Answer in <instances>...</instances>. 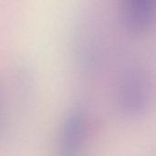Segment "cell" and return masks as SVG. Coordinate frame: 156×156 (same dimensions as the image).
Listing matches in <instances>:
<instances>
[{"mask_svg":"<svg viewBox=\"0 0 156 156\" xmlns=\"http://www.w3.org/2000/svg\"><path fill=\"white\" fill-rule=\"evenodd\" d=\"M122 20L127 31L144 35L156 24V0H121Z\"/></svg>","mask_w":156,"mask_h":156,"instance_id":"3957f363","label":"cell"},{"mask_svg":"<svg viewBox=\"0 0 156 156\" xmlns=\"http://www.w3.org/2000/svg\"><path fill=\"white\" fill-rule=\"evenodd\" d=\"M115 100L125 118L138 119L147 112L153 100V84L144 67L132 64L122 69L116 83Z\"/></svg>","mask_w":156,"mask_h":156,"instance_id":"6da1fadb","label":"cell"},{"mask_svg":"<svg viewBox=\"0 0 156 156\" xmlns=\"http://www.w3.org/2000/svg\"><path fill=\"white\" fill-rule=\"evenodd\" d=\"M90 117L76 108L64 117L56 140L54 156H83L90 135Z\"/></svg>","mask_w":156,"mask_h":156,"instance_id":"7a4b0ae2","label":"cell"}]
</instances>
